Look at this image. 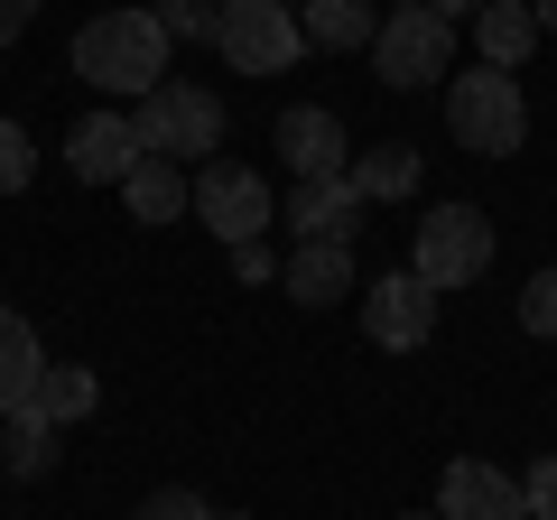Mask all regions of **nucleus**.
<instances>
[{
    "label": "nucleus",
    "mask_w": 557,
    "mask_h": 520,
    "mask_svg": "<svg viewBox=\"0 0 557 520\" xmlns=\"http://www.w3.org/2000/svg\"><path fill=\"white\" fill-rule=\"evenodd\" d=\"M168 28L149 20V10H102V20L75 28V75L94 84V94H159L168 84Z\"/></svg>",
    "instance_id": "1"
},
{
    "label": "nucleus",
    "mask_w": 557,
    "mask_h": 520,
    "mask_svg": "<svg viewBox=\"0 0 557 520\" xmlns=\"http://www.w3.org/2000/svg\"><path fill=\"white\" fill-rule=\"evenodd\" d=\"M446 131H456V149H474V159H511V149L530 140V94H520V75H502V65L456 75L446 84Z\"/></svg>",
    "instance_id": "2"
},
{
    "label": "nucleus",
    "mask_w": 557,
    "mask_h": 520,
    "mask_svg": "<svg viewBox=\"0 0 557 520\" xmlns=\"http://www.w3.org/2000/svg\"><path fill=\"white\" fill-rule=\"evenodd\" d=\"M131 140H139V159H205V149L223 140V94H205V84H177L168 75L159 94H139L131 102Z\"/></svg>",
    "instance_id": "3"
},
{
    "label": "nucleus",
    "mask_w": 557,
    "mask_h": 520,
    "mask_svg": "<svg viewBox=\"0 0 557 520\" xmlns=\"http://www.w3.org/2000/svg\"><path fill=\"white\" fill-rule=\"evenodd\" d=\"M372 65H381L391 94H428L437 75H456V28L428 0H391L381 10V38H372Z\"/></svg>",
    "instance_id": "4"
},
{
    "label": "nucleus",
    "mask_w": 557,
    "mask_h": 520,
    "mask_svg": "<svg viewBox=\"0 0 557 520\" xmlns=\"http://www.w3.org/2000/svg\"><path fill=\"white\" fill-rule=\"evenodd\" d=\"M186 214H205V233L214 242H260L278 223V205H270V177L260 168H242V159H205L196 168V186H186Z\"/></svg>",
    "instance_id": "5"
},
{
    "label": "nucleus",
    "mask_w": 557,
    "mask_h": 520,
    "mask_svg": "<svg viewBox=\"0 0 557 520\" xmlns=\"http://www.w3.org/2000/svg\"><path fill=\"white\" fill-rule=\"evenodd\" d=\"M418 280L437 288H474L483 270H493V223H483V205H428V223H418Z\"/></svg>",
    "instance_id": "6"
},
{
    "label": "nucleus",
    "mask_w": 557,
    "mask_h": 520,
    "mask_svg": "<svg viewBox=\"0 0 557 520\" xmlns=\"http://www.w3.org/2000/svg\"><path fill=\"white\" fill-rule=\"evenodd\" d=\"M214 47H223L233 75H288L298 47H307V28L288 20L278 0H223V10H214Z\"/></svg>",
    "instance_id": "7"
},
{
    "label": "nucleus",
    "mask_w": 557,
    "mask_h": 520,
    "mask_svg": "<svg viewBox=\"0 0 557 520\" xmlns=\"http://www.w3.org/2000/svg\"><path fill=\"white\" fill-rule=\"evenodd\" d=\"M362 335L381 354H418V344L437 335V288L418 280V270H391V280L362 288Z\"/></svg>",
    "instance_id": "8"
},
{
    "label": "nucleus",
    "mask_w": 557,
    "mask_h": 520,
    "mask_svg": "<svg viewBox=\"0 0 557 520\" xmlns=\"http://www.w3.org/2000/svg\"><path fill=\"white\" fill-rule=\"evenodd\" d=\"M270 140H278V168H288L298 186H317V177H344V168H354V140H344V121L325 112V102H288Z\"/></svg>",
    "instance_id": "9"
},
{
    "label": "nucleus",
    "mask_w": 557,
    "mask_h": 520,
    "mask_svg": "<svg viewBox=\"0 0 557 520\" xmlns=\"http://www.w3.org/2000/svg\"><path fill=\"white\" fill-rule=\"evenodd\" d=\"M437 520H530V493H520V474H502V465L456 456L446 483H437Z\"/></svg>",
    "instance_id": "10"
},
{
    "label": "nucleus",
    "mask_w": 557,
    "mask_h": 520,
    "mask_svg": "<svg viewBox=\"0 0 557 520\" xmlns=\"http://www.w3.org/2000/svg\"><path fill=\"white\" fill-rule=\"evenodd\" d=\"M65 168H75L84 186H121L139 168V140H131V112H84L75 140H65Z\"/></svg>",
    "instance_id": "11"
},
{
    "label": "nucleus",
    "mask_w": 557,
    "mask_h": 520,
    "mask_svg": "<svg viewBox=\"0 0 557 520\" xmlns=\"http://www.w3.org/2000/svg\"><path fill=\"white\" fill-rule=\"evenodd\" d=\"M278 288H288L298 307L354 298V242H298V251H288V270H278Z\"/></svg>",
    "instance_id": "12"
},
{
    "label": "nucleus",
    "mask_w": 557,
    "mask_h": 520,
    "mask_svg": "<svg viewBox=\"0 0 557 520\" xmlns=\"http://www.w3.org/2000/svg\"><path fill=\"white\" fill-rule=\"evenodd\" d=\"M354 214H362V196H354V168H344V177H317V186H298L278 223H288L298 242H344V233H354Z\"/></svg>",
    "instance_id": "13"
},
{
    "label": "nucleus",
    "mask_w": 557,
    "mask_h": 520,
    "mask_svg": "<svg viewBox=\"0 0 557 520\" xmlns=\"http://www.w3.org/2000/svg\"><path fill=\"white\" fill-rule=\"evenodd\" d=\"M474 47H483V65L520 75L530 47H539V10H530V0H483V10H474Z\"/></svg>",
    "instance_id": "14"
},
{
    "label": "nucleus",
    "mask_w": 557,
    "mask_h": 520,
    "mask_svg": "<svg viewBox=\"0 0 557 520\" xmlns=\"http://www.w3.org/2000/svg\"><path fill=\"white\" fill-rule=\"evenodd\" d=\"M38 381H47V354H38V325L0 307V419L10 409H38Z\"/></svg>",
    "instance_id": "15"
},
{
    "label": "nucleus",
    "mask_w": 557,
    "mask_h": 520,
    "mask_svg": "<svg viewBox=\"0 0 557 520\" xmlns=\"http://www.w3.org/2000/svg\"><path fill=\"white\" fill-rule=\"evenodd\" d=\"M298 28H307V47H335V57H354V47L381 38V0H307Z\"/></svg>",
    "instance_id": "16"
},
{
    "label": "nucleus",
    "mask_w": 557,
    "mask_h": 520,
    "mask_svg": "<svg viewBox=\"0 0 557 520\" xmlns=\"http://www.w3.org/2000/svg\"><path fill=\"white\" fill-rule=\"evenodd\" d=\"M186 186H196V177H186L177 159H139L131 177H121V205H131V223H177L186 214Z\"/></svg>",
    "instance_id": "17"
},
{
    "label": "nucleus",
    "mask_w": 557,
    "mask_h": 520,
    "mask_svg": "<svg viewBox=\"0 0 557 520\" xmlns=\"http://www.w3.org/2000/svg\"><path fill=\"white\" fill-rule=\"evenodd\" d=\"M354 196H362V205H399V196H418V149H409V140L362 149V159H354Z\"/></svg>",
    "instance_id": "18"
},
{
    "label": "nucleus",
    "mask_w": 557,
    "mask_h": 520,
    "mask_svg": "<svg viewBox=\"0 0 557 520\" xmlns=\"http://www.w3.org/2000/svg\"><path fill=\"white\" fill-rule=\"evenodd\" d=\"M38 409H47L57 428H75V419H94V409H102V381L84 372V362H47V381H38Z\"/></svg>",
    "instance_id": "19"
},
{
    "label": "nucleus",
    "mask_w": 557,
    "mask_h": 520,
    "mask_svg": "<svg viewBox=\"0 0 557 520\" xmlns=\"http://www.w3.org/2000/svg\"><path fill=\"white\" fill-rule=\"evenodd\" d=\"M0 456H10V474H47V465H57V419H47V409H10Z\"/></svg>",
    "instance_id": "20"
},
{
    "label": "nucleus",
    "mask_w": 557,
    "mask_h": 520,
    "mask_svg": "<svg viewBox=\"0 0 557 520\" xmlns=\"http://www.w3.org/2000/svg\"><path fill=\"white\" fill-rule=\"evenodd\" d=\"M28 177H38V149H28L20 121L0 112V196H28Z\"/></svg>",
    "instance_id": "21"
},
{
    "label": "nucleus",
    "mask_w": 557,
    "mask_h": 520,
    "mask_svg": "<svg viewBox=\"0 0 557 520\" xmlns=\"http://www.w3.org/2000/svg\"><path fill=\"white\" fill-rule=\"evenodd\" d=\"M520 325H530L539 344H557V270H539V280L520 288Z\"/></svg>",
    "instance_id": "22"
},
{
    "label": "nucleus",
    "mask_w": 557,
    "mask_h": 520,
    "mask_svg": "<svg viewBox=\"0 0 557 520\" xmlns=\"http://www.w3.org/2000/svg\"><path fill=\"white\" fill-rule=\"evenodd\" d=\"M131 520H214V502H205V493H186V483H159V493L139 502Z\"/></svg>",
    "instance_id": "23"
},
{
    "label": "nucleus",
    "mask_w": 557,
    "mask_h": 520,
    "mask_svg": "<svg viewBox=\"0 0 557 520\" xmlns=\"http://www.w3.org/2000/svg\"><path fill=\"white\" fill-rule=\"evenodd\" d=\"M214 10H223V0H159L149 20H159L168 38H214Z\"/></svg>",
    "instance_id": "24"
},
{
    "label": "nucleus",
    "mask_w": 557,
    "mask_h": 520,
    "mask_svg": "<svg viewBox=\"0 0 557 520\" xmlns=\"http://www.w3.org/2000/svg\"><path fill=\"white\" fill-rule=\"evenodd\" d=\"M233 280H278V251H270V242H242V251H233Z\"/></svg>",
    "instance_id": "25"
},
{
    "label": "nucleus",
    "mask_w": 557,
    "mask_h": 520,
    "mask_svg": "<svg viewBox=\"0 0 557 520\" xmlns=\"http://www.w3.org/2000/svg\"><path fill=\"white\" fill-rule=\"evenodd\" d=\"M520 493H530V511H557V456H539L530 474H520Z\"/></svg>",
    "instance_id": "26"
},
{
    "label": "nucleus",
    "mask_w": 557,
    "mask_h": 520,
    "mask_svg": "<svg viewBox=\"0 0 557 520\" xmlns=\"http://www.w3.org/2000/svg\"><path fill=\"white\" fill-rule=\"evenodd\" d=\"M28 20H38V0H0V47L20 38V28H28Z\"/></svg>",
    "instance_id": "27"
},
{
    "label": "nucleus",
    "mask_w": 557,
    "mask_h": 520,
    "mask_svg": "<svg viewBox=\"0 0 557 520\" xmlns=\"http://www.w3.org/2000/svg\"><path fill=\"white\" fill-rule=\"evenodd\" d=\"M428 10H437V20H446V28H456V20H474L483 0H428Z\"/></svg>",
    "instance_id": "28"
},
{
    "label": "nucleus",
    "mask_w": 557,
    "mask_h": 520,
    "mask_svg": "<svg viewBox=\"0 0 557 520\" xmlns=\"http://www.w3.org/2000/svg\"><path fill=\"white\" fill-rule=\"evenodd\" d=\"M530 10H539V38H557V0H530Z\"/></svg>",
    "instance_id": "29"
},
{
    "label": "nucleus",
    "mask_w": 557,
    "mask_h": 520,
    "mask_svg": "<svg viewBox=\"0 0 557 520\" xmlns=\"http://www.w3.org/2000/svg\"><path fill=\"white\" fill-rule=\"evenodd\" d=\"M278 10H288V20H298V10H307V0H278Z\"/></svg>",
    "instance_id": "30"
},
{
    "label": "nucleus",
    "mask_w": 557,
    "mask_h": 520,
    "mask_svg": "<svg viewBox=\"0 0 557 520\" xmlns=\"http://www.w3.org/2000/svg\"><path fill=\"white\" fill-rule=\"evenodd\" d=\"M399 520H437V511H399Z\"/></svg>",
    "instance_id": "31"
},
{
    "label": "nucleus",
    "mask_w": 557,
    "mask_h": 520,
    "mask_svg": "<svg viewBox=\"0 0 557 520\" xmlns=\"http://www.w3.org/2000/svg\"><path fill=\"white\" fill-rule=\"evenodd\" d=\"M214 520H251V511H214Z\"/></svg>",
    "instance_id": "32"
},
{
    "label": "nucleus",
    "mask_w": 557,
    "mask_h": 520,
    "mask_svg": "<svg viewBox=\"0 0 557 520\" xmlns=\"http://www.w3.org/2000/svg\"><path fill=\"white\" fill-rule=\"evenodd\" d=\"M530 520H557V511H530Z\"/></svg>",
    "instance_id": "33"
}]
</instances>
